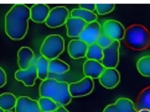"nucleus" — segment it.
Masks as SVG:
<instances>
[{
  "label": "nucleus",
  "mask_w": 150,
  "mask_h": 112,
  "mask_svg": "<svg viewBox=\"0 0 150 112\" xmlns=\"http://www.w3.org/2000/svg\"><path fill=\"white\" fill-rule=\"evenodd\" d=\"M30 6L15 4L5 15V33L13 41H20L28 33Z\"/></svg>",
  "instance_id": "obj_1"
},
{
  "label": "nucleus",
  "mask_w": 150,
  "mask_h": 112,
  "mask_svg": "<svg viewBox=\"0 0 150 112\" xmlns=\"http://www.w3.org/2000/svg\"><path fill=\"white\" fill-rule=\"evenodd\" d=\"M40 97H47L55 101L60 106H67L71 104L72 96L69 94V84L57 79H46L41 81L39 88Z\"/></svg>",
  "instance_id": "obj_2"
},
{
  "label": "nucleus",
  "mask_w": 150,
  "mask_h": 112,
  "mask_svg": "<svg viewBox=\"0 0 150 112\" xmlns=\"http://www.w3.org/2000/svg\"><path fill=\"white\" fill-rule=\"evenodd\" d=\"M123 40H124L125 45L132 49L143 51L148 48L150 43L149 31L143 25H132L125 30V35Z\"/></svg>",
  "instance_id": "obj_3"
},
{
  "label": "nucleus",
  "mask_w": 150,
  "mask_h": 112,
  "mask_svg": "<svg viewBox=\"0 0 150 112\" xmlns=\"http://www.w3.org/2000/svg\"><path fill=\"white\" fill-rule=\"evenodd\" d=\"M65 51V41L60 35H50L44 40L40 48V53L46 59L53 61Z\"/></svg>",
  "instance_id": "obj_4"
},
{
  "label": "nucleus",
  "mask_w": 150,
  "mask_h": 112,
  "mask_svg": "<svg viewBox=\"0 0 150 112\" xmlns=\"http://www.w3.org/2000/svg\"><path fill=\"white\" fill-rule=\"evenodd\" d=\"M71 16V13L65 6H56L51 9L49 17L46 20V26L50 29H57L62 25H66L67 20Z\"/></svg>",
  "instance_id": "obj_5"
},
{
  "label": "nucleus",
  "mask_w": 150,
  "mask_h": 112,
  "mask_svg": "<svg viewBox=\"0 0 150 112\" xmlns=\"http://www.w3.org/2000/svg\"><path fill=\"white\" fill-rule=\"evenodd\" d=\"M119 47L120 42L114 41L112 46L103 49V59H102V64L105 69H115V67L119 63Z\"/></svg>",
  "instance_id": "obj_6"
},
{
  "label": "nucleus",
  "mask_w": 150,
  "mask_h": 112,
  "mask_svg": "<svg viewBox=\"0 0 150 112\" xmlns=\"http://www.w3.org/2000/svg\"><path fill=\"white\" fill-rule=\"evenodd\" d=\"M94 83L93 79L91 78H83L77 83L69 84V94L72 97H82V96H87L93 91Z\"/></svg>",
  "instance_id": "obj_7"
},
{
  "label": "nucleus",
  "mask_w": 150,
  "mask_h": 112,
  "mask_svg": "<svg viewBox=\"0 0 150 112\" xmlns=\"http://www.w3.org/2000/svg\"><path fill=\"white\" fill-rule=\"evenodd\" d=\"M102 32L104 35H107L112 38L113 41H118L120 42V40L124 38V35H125V29L119 21H115V20H107L105 22L102 26Z\"/></svg>",
  "instance_id": "obj_8"
},
{
  "label": "nucleus",
  "mask_w": 150,
  "mask_h": 112,
  "mask_svg": "<svg viewBox=\"0 0 150 112\" xmlns=\"http://www.w3.org/2000/svg\"><path fill=\"white\" fill-rule=\"evenodd\" d=\"M100 35H102V26L96 21V22H92V24H87V26L82 31V33L79 35L78 40H81L86 45L91 46V45L97 43Z\"/></svg>",
  "instance_id": "obj_9"
},
{
  "label": "nucleus",
  "mask_w": 150,
  "mask_h": 112,
  "mask_svg": "<svg viewBox=\"0 0 150 112\" xmlns=\"http://www.w3.org/2000/svg\"><path fill=\"white\" fill-rule=\"evenodd\" d=\"M15 79L26 85V86H34L36 79H39V74H37V69L35 64H33L28 69H19L15 73Z\"/></svg>",
  "instance_id": "obj_10"
},
{
  "label": "nucleus",
  "mask_w": 150,
  "mask_h": 112,
  "mask_svg": "<svg viewBox=\"0 0 150 112\" xmlns=\"http://www.w3.org/2000/svg\"><path fill=\"white\" fill-rule=\"evenodd\" d=\"M120 81V74L117 69H104V72L102 73V75L99 78V83L102 86H104L105 89H114L117 88V85Z\"/></svg>",
  "instance_id": "obj_11"
},
{
  "label": "nucleus",
  "mask_w": 150,
  "mask_h": 112,
  "mask_svg": "<svg viewBox=\"0 0 150 112\" xmlns=\"http://www.w3.org/2000/svg\"><path fill=\"white\" fill-rule=\"evenodd\" d=\"M51 9L46 4H34L30 6V20H33L36 24L46 22L47 17L50 15Z\"/></svg>",
  "instance_id": "obj_12"
},
{
  "label": "nucleus",
  "mask_w": 150,
  "mask_h": 112,
  "mask_svg": "<svg viewBox=\"0 0 150 112\" xmlns=\"http://www.w3.org/2000/svg\"><path fill=\"white\" fill-rule=\"evenodd\" d=\"M103 112H138V111L132 100L127 97H120L114 104H110L107 106L103 110Z\"/></svg>",
  "instance_id": "obj_13"
},
{
  "label": "nucleus",
  "mask_w": 150,
  "mask_h": 112,
  "mask_svg": "<svg viewBox=\"0 0 150 112\" xmlns=\"http://www.w3.org/2000/svg\"><path fill=\"white\" fill-rule=\"evenodd\" d=\"M104 67L102 62L97 61H89L87 59L83 64V74L86 78H91V79H99L102 73L104 72Z\"/></svg>",
  "instance_id": "obj_14"
},
{
  "label": "nucleus",
  "mask_w": 150,
  "mask_h": 112,
  "mask_svg": "<svg viewBox=\"0 0 150 112\" xmlns=\"http://www.w3.org/2000/svg\"><path fill=\"white\" fill-rule=\"evenodd\" d=\"M15 112H42V111L40 109L39 101L30 99L29 96H20V97H18Z\"/></svg>",
  "instance_id": "obj_15"
},
{
  "label": "nucleus",
  "mask_w": 150,
  "mask_h": 112,
  "mask_svg": "<svg viewBox=\"0 0 150 112\" xmlns=\"http://www.w3.org/2000/svg\"><path fill=\"white\" fill-rule=\"evenodd\" d=\"M86 26H87V22H86V21L69 16V19L67 20V22H66L67 36L71 37V38H78Z\"/></svg>",
  "instance_id": "obj_16"
},
{
  "label": "nucleus",
  "mask_w": 150,
  "mask_h": 112,
  "mask_svg": "<svg viewBox=\"0 0 150 112\" xmlns=\"http://www.w3.org/2000/svg\"><path fill=\"white\" fill-rule=\"evenodd\" d=\"M68 54L72 59H81L87 56L88 45H86L81 40H72L68 43Z\"/></svg>",
  "instance_id": "obj_17"
},
{
  "label": "nucleus",
  "mask_w": 150,
  "mask_h": 112,
  "mask_svg": "<svg viewBox=\"0 0 150 112\" xmlns=\"http://www.w3.org/2000/svg\"><path fill=\"white\" fill-rule=\"evenodd\" d=\"M34 51L29 47H21L18 52V64L20 69H28L33 65Z\"/></svg>",
  "instance_id": "obj_18"
},
{
  "label": "nucleus",
  "mask_w": 150,
  "mask_h": 112,
  "mask_svg": "<svg viewBox=\"0 0 150 112\" xmlns=\"http://www.w3.org/2000/svg\"><path fill=\"white\" fill-rule=\"evenodd\" d=\"M68 70H69V65L66 62L60 61V59L50 61V64H49V78L50 79H55V77L63 75Z\"/></svg>",
  "instance_id": "obj_19"
},
{
  "label": "nucleus",
  "mask_w": 150,
  "mask_h": 112,
  "mask_svg": "<svg viewBox=\"0 0 150 112\" xmlns=\"http://www.w3.org/2000/svg\"><path fill=\"white\" fill-rule=\"evenodd\" d=\"M18 97L11 93H4L0 95V109L4 111H13L16 107Z\"/></svg>",
  "instance_id": "obj_20"
},
{
  "label": "nucleus",
  "mask_w": 150,
  "mask_h": 112,
  "mask_svg": "<svg viewBox=\"0 0 150 112\" xmlns=\"http://www.w3.org/2000/svg\"><path fill=\"white\" fill-rule=\"evenodd\" d=\"M135 105L137 111H142V110H148L150 111V86L145 88L143 91L139 94Z\"/></svg>",
  "instance_id": "obj_21"
},
{
  "label": "nucleus",
  "mask_w": 150,
  "mask_h": 112,
  "mask_svg": "<svg viewBox=\"0 0 150 112\" xmlns=\"http://www.w3.org/2000/svg\"><path fill=\"white\" fill-rule=\"evenodd\" d=\"M49 64H50V61L46 59L45 57H39L36 59V63H35V67L37 69V74H39V79H41V81L44 80L49 79Z\"/></svg>",
  "instance_id": "obj_22"
},
{
  "label": "nucleus",
  "mask_w": 150,
  "mask_h": 112,
  "mask_svg": "<svg viewBox=\"0 0 150 112\" xmlns=\"http://www.w3.org/2000/svg\"><path fill=\"white\" fill-rule=\"evenodd\" d=\"M72 17H77V19H81L83 21H86L87 24H92L97 21V14L92 13V11H88V10H83V9H74L72 10L71 13Z\"/></svg>",
  "instance_id": "obj_23"
},
{
  "label": "nucleus",
  "mask_w": 150,
  "mask_h": 112,
  "mask_svg": "<svg viewBox=\"0 0 150 112\" xmlns=\"http://www.w3.org/2000/svg\"><path fill=\"white\" fill-rule=\"evenodd\" d=\"M89 61H97V62H102L103 59V48L100 46H98L97 43L88 46V51H87V56Z\"/></svg>",
  "instance_id": "obj_24"
},
{
  "label": "nucleus",
  "mask_w": 150,
  "mask_h": 112,
  "mask_svg": "<svg viewBox=\"0 0 150 112\" xmlns=\"http://www.w3.org/2000/svg\"><path fill=\"white\" fill-rule=\"evenodd\" d=\"M137 69L143 77L150 78V56L139 58L137 62Z\"/></svg>",
  "instance_id": "obj_25"
},
{
  "label": "nucleus",
  "mask_w": 150,
  "mask_h": 112,
  "mask_svg": "<svg viewBox=\"0 0 150 112\" xmlns=\"http://www.w3.org/2000/svg\"><path fill=\"white\" fill-rule=\"evenodd\" d=\"M39 105L42 112H56V110L60 107V105L56 104L55 101H52L51 99L47 97H40L39 100Z\"/></svg>",
  "instance_id": "obj_26"
},
{
  "label": "nucleus",
  "mask_w": 150,
  "mask_h": 112,
  "mask_svg": "<svg viewBox=\"0 0 150 112\" xmlns=\"http://www.w3.org/2000/svg\"><path fill=\"white\" fill-rule=\"evenodd\" d=\"M114 4H96V14L97 15H105L114 10Z\"/></svg>",
  "instance_id": "obj_27"
},
{
  "label": "nucleus",
  "mask_w": 150,
  "mask_h": 112,
  "mask_svg": "<svg viewBox=\"0 0 150 112\" xmlns=\"http://www.w3.org/2000/svg\"><path fill=\"white\" fill-rule=\"evenodd\" d=\"M113 40L112 38H109L107 35H104L103 32H102V35L99 36V38H98V41H97V45L98 46H100L103 49H105V48H108L109 46H112V43H113Z\"/></svg>",
  "instance_id": "obj_28"
},
{
  "label": "nucleus",
  "mask_w": 150,
  "mask_h": 112,
  "mask_svg": "<svg viewBox=\"0 0 150 112\" xmlns=\"http://www.w3.org/2000/svg\"><path fill=\"white\" fill-rule=\"evenodd\" d=\"M6 81H8L6 73H5V70L3 68H0V88L5 86V85H6Z\"/></svg>",
  "instance_id": "obj_29"
},
{
  "label": "nucleus",
  "mask_w": 150,
  "mask_h": 112,
  "mask_svg": "<svg viewBox=\"0 0 150 112\" xmlns=\"http://www.w3.org/2000/svg\"><path fill=\"white\" fill-rule=\"evenodd\" d=\"M81 9L88 10V11L94 13V10H96V4H82V5H81Z\"/></svg>",
  "instance_id": "obj_30"
},
{
  "label": "nucleus",
  "mask_w": 150,
  "mask_h": 112,
  "mask_svg": "<svg viewBox=\"0 0 150 112\" xmlns=\"http://www.w3.org/2000/svg\"><path fill=\"white\" fill-rule=\"evenodd\" d=\"M56 112H68V111H67L66 107H63V106H60V107L56 110Z\"/></svg>",
  "instance_id": "obj_31"
},
{
  "label": "nucleus",
  "mask_w": 150,
  "mask_h": 112,
  "mask_svg": "<svg viewBox=\"0 0 150 112\" xmlns=\"http://www.w3.org/2000/svg\"><path fill=\"white\" fill-rule=\"evenodd\" d=\"M138 112H150V111H148V110H142V111H138Z\"/></svg>",
  "instance_id": "obj_32"
},
{
  "label": "nucleus",
  "mask_w": 150,
  "mask_h": 112,
  "mask_svg": "<svg viewBox=\"0 0 150 112\" xmlns=\"http://www.w3.org/2000/svg\"><path fill=\"white\" fill-rule=\"evenodd\" d=\"M0 112H6V111H4L3 109H0Z\"/></svg>",
  "instance_id": "obj_33"
},
{
  "label": "nucleus",
  "mask_w": 150,
  "mask_h": 112,
  "mask_svg": "<svg viewBox=\"0 0 150 112\" xmlns=\"http://www.w3.org/2000/svg\"><path fill=\"white\" fill-rule=\"evenodd\" d=\"M8 112H15V111H8Z\"/></svg>",
  "instance_id": "obj_34"
}]
</instances>
